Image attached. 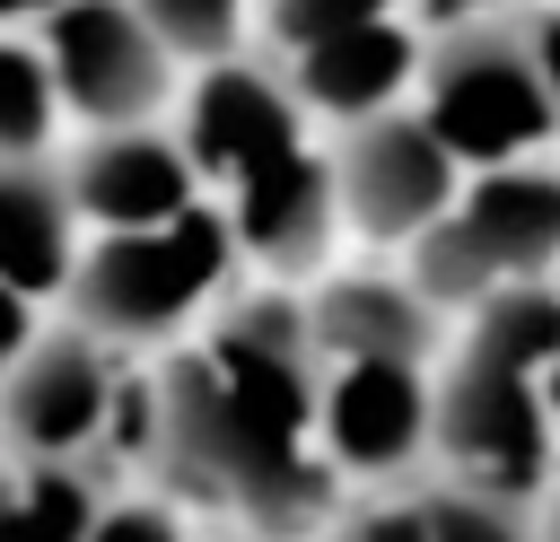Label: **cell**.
<instances>
[{"instance_id":"7","label":"cell","mask_w":560,"mask_h":542,"mask_svg":"<svg viewBox=\"0 0 560 542\" xmlns=\"http://www.w3.org/2000/svg\"><path fill=\"white\" fill-rule=\"evenodd\" d=\"M44 70H52V96L70 122L88 131H131V122H158L166 96H175V52L140 26L131 0H61L44 17Z\"/></svg>"},{"instance_id":"11","label":"cell","mask_w":560,"mask_h":542,"mask_svg":"<svg viewBox=\"0 0 560 542\" xmlns=\"http://www.w3.org/2000/svg\"><path fill=\"white\" fill-rule=\"evenodd\" d=\"M219 219H228V245H236V254H254L271 280H298V271H315V262L332 254V236H341L332 166L298 140V149H280L271 166L236 175Z\"/></svg>"},{"instance_id":"2","label":"cell","mask_w":560,"mask_h":542,"mask_svg":"<svg viewBox=\"0 0 560 542\" xmlns=\"http://www.w3.org/2000/svg\"><path fill=\"white\" fill-rule=\"evenodd\" d=\"M411 114L455 166H525L560 140V87L534 52V17H464L420 35Z\"/></svg>"},{"instance_id":"22","label":"cell","mask_w":560,"mask_h":542,"mask_svg":"<svg viewBox=\"0 0 560 542\" xmlns=\"http://www.w3.org/2000/svg\"><path fill=\"white\" fill-rule=\"evenodd\" d=\"M315 542H420V507H411V490H376L359 507H332Z\"/></svg>"},{"instance_id":"16","label":"cell","mask_w":560,"mask_h":542,"mask_svg":"<svg viewBox=\"0 0 560 542\" xmlns=\"http://www.w3.org/2000/svg\"><path fill=\"white\" fill-rule=\"evenodd\" d=\"M464 350H472V358H490V367L542 376V367L560 358V288H551V280L490 288V297L464 315Z\"/></svg>"},{"instance_id":"4","label":"cell","mask_w":560,"mask_h":542,"mask_svg":"<svg viewBox=\"0 0 560 542\" xmlns=\"http://www.w3.org/2000/svg\"><path fill=\"white\" fill-rule=\"evenodd\" d=\"M228 219L210 201H192L184 219L166 227H131V236H88L61 297H70V323L96 332L105 350L114 341H166L175 323H192L219 280H228Z\"/></svg>"},{"instance_id":"28","label":"cell","mask_w":560,"mask_h":542,"mask_svg":"<svg viewBox=\"0 0 560 542\" xmlns=\"http://www.w3.org/2000/svg\"><path fill=\"white\" fill-rule=\"evenodd\" d=\"M61 0H0V17H52Z\"/></svg>"},{"instance_id":"27","label":"cell","mask_w":560,"mask_h":542,"mask_svg":"<svg viewBox=\"0 0 560 542\" xmlns=\"http://www.w3.org/2000/svg\"><path fill=\"white\" fill-rule=\"evenodd\" d=\"M534 542H560V481L534 498Z\"/></svg>"},{"instance_id":"23","label":"cell","mask_w":560,"mask_h":542,"mask_svg":"<svg viewBox=\"0 0 560 542\" xmlns=\"http://www.w3.org/2000/svg\"><path fill=\"white\" fill-rule=\"evenodd\" d=\"M508 0H394V17H411L420 35H438V26H464V17H499Z\"/></svg>"},{"instance_id":"29","label":"cell","mask_w":560,"mask_h":542,"mask_svg":"<svg viewBox=\"0 0 560 542\" xmlns=\"http://www.w3.org/2000/svg\"><path fill=\"white\" fill-rule=\"evenodd\" d=\"M228 542H262V533H228Z\"/></svg>"},{"instance_id":"1","label":"cell","mask_w":560,"mask_h":542,"mask_svg":"<svg viewBox=\"0 0 560 542\" xmlns=\"http://www.w3.org/2000/svg\"><path fill=\"white\" fill-rule=\"evenodd\" d=\"M158 498L175 507H210L236 533L262 542H306L332 516V472L315 455V437L254 420L201 350H175L149 376V446H140Z\"/></svg>"},{"instance_id":"24","label":"cell","mask_w":560,"mask_h":542,"mask_svg":"<svg viewBox=\"0 0 560 542\" xmlns=\"http://www.w3.org/2000/svg\"><path fill=\"white\" fill-rule=\"evenodd\" d=\"M26 341H35V323H26V297H9V288H0V376L18 367V350H26Z\"/></svg>"},{"instance_id":"26","label":"cell","mask_w":560,"mask_h":542,"mask_svg":"<svg viewBox=\"0 0 560 542\" xmlns=\"http://www.w3.org/2000/svg\"><path fill=\"white\" fill-rule=\"evenodd\" d=\"M0 542H18V463L0 455Z\"/></svg>"},{"instance_id":"20","label":"cell","mask_w":560,"mask_h":542,"mask_svg":"<svg viewBox=\"0 0 560 542\" xmlns=\"http://www.w3.org/2000/svg\"><path fill=\"white\" fill-rule=\"evenodd\" d=\"M368 17H394V0H254V26L271 44V61H289V52L324 44V35H350Z\"/></svg>"},{"instance_id":"5","label":"cell","mask_w":560,"mask_h":542,"mask_svg":"<svg viewBox=\"0 0 560 542\" xmlns=\"http://www.w3.org/2000/svg\"><path fill=\"white\" fill-rule=\"evenodd\" d=\"M429 463H438V481H464V490L542 498L551 472H560V455H551L534 376L490 367L472 350L446 376H429Z\"/></svg>"},{"instance_id":"25","label":"cell","mask_w":560,"mask_h":542,"mask_svg":"<svg viewBox=\"0 0 560 542\" xmlns=\"http://www.w3.org/2000/svg\"><path fill=\"white\" fill-rule=\"evenodd\" d=\"M534 393H542V428H551V455H560V358L534 376Z\"/></svg>"},{"instance_id":"3","label":"cell","mask_w":560,"mask_h":542,"mask_svg":"<svg viewBox=\"0 0 560 542\" xmlns=\"http://www.w3.org/2000/svg\"><path fill=\"white\" fill-rule=\"evenodd\" d=\"M402 254H411L402 280L438 315H472L490 288L551 280V262H560V157H525V166H490V175L455 184V201Z\"/></svg>"},{"instance_id":"12","label":"cell","mask_w":560,"mask_h":542,"mask_svg":"<svg viewBox=\"0 0 560 542\" xmlns=\"http://www.w3.org/2000/svg\"><path fill=\"white\" fill-rule=\"evenodd\" d=\"M201 184H236L254 166H271L280 149H298V105L280 87V70L262 61H210L201 87L184 96V140Z\"/></svg>"},{"instance_id":"17","label":"cell","mask_w":560,"mask_h":542,"mask_svg":"<svg viewBox=\"0 0 560 542\" xmlns=\"http://www.w3.org/2000/svg\"><path fill=\"white\" fill-rule=\"evenodd\" d=\"M52 131H61V96L44 52L0 35V157H52Z\"/></svg>"},{"instance_id":"9","label":"cell","mask_w":560,"mask_h":542,"mask_svg":"<svg viewBox=\"0 0 560 542\" xmlns=\"http://www.w3.org/2000/svg\"><path fill=\"white\" fill-rule=\"evenodd\" d=\"M324 166H332V210H341V227L368 236V245H411V236L455 201V184H464V166L420 131L411 105L350 122L341 157H324Z\"/></svg>"},{"instance_id":"18","label":"cell","mask_w":560,"mask_h":542,"mask_svg":"<svg viewBox=\"0 0 560 542\" xmlns=\"http://www.w3.org/2000/svg\"><path fill=\"white\" fill-rule=\"evenodd\" d=\"M411 507H420V542H534V498L429 481V490H411Z\"/></svg>"},{"instance_id":"6","label":"cell","mask_w":560,"mask_h":542,"mask_svg":"<svg viewBox=\"0 0 560 542\" xmlns=\"http://www.w3.org/2000/svg\"><path fill=\"white\" fill-rule=\"evenodd\" d=\"M114 402H122V367L96 332H79V323L35 332L18 350V367L0 376V455L96 472V446L114 437Z\"/></svg>"},{"instance_id":"14","label":"cell","mask_w":560,"mask_h":542,"mask_svg":"<svg viewBox=\"0 0 560 542\" xmlns=\"http://www.w3.org/2000/svg\"><path fill=\"white\" fill-rule=\"evenodd\" d=\"M88 227L70 210L61 157H0V288L9 297H61Z\"/></svg>"},{"instance_id":"8","label":"cell","mask_w":560,"mask_h":542,"mask_svg":"<svg viewBox=\"0 0 560 542\" xmlns=\"http://www.w3.org/2000/svg\"><path fill=\"white\" fill-rule=\"evenodd\" d=\"M315 455L332 481L402 490L429 463V367L420 358H332L315 367Z\"/></svg>"},{"instance_id":"13","label":"cell","mask_w":560,"mask_h":542,"mask_svg":"<svg viewBox=\"0 0 560 542\" xmlns=\"http://www.w3.org/2000/svg\"><path fill=\"white\" fill-rule=\"evenodd\" d=\"M411 70H420V26L411 17H368L350 35H324L306 52L280 61V87L289 105L306 114H332V122H368V114H394L411 96Z\"/></svg>"},{"instance_id":"15","label":"cell","mask_w":560,"mask_h":542,"mask_svg":"<svg viewBox=\"0 0 560 542\" xmlns=\"http://www.w3.org/2000/svg\"><path fill=\"white\" fill-rule=\"evenodd\" d=\"M298 315H306L315 367H332V358H420L429 367V350H438V306L411 280H332Z\"/></svg>"},{"instance_id":"10","label":"cell","mask_w":560,"mask_h":542,"mask_svg":"<svg viewBox=\"0 0 560 542\" xmlns=\"http://www.w3.org/2000/svg\"><path fill=\"white\" fill-rule=\"evenodd\" d=\"M61 184H70V210L88 236H131V227H166L201 201V175L192 157L158 131V122H131V131H88L70 157H61Z\"/></svg>"},{"instance_id":"21","label":"cell","mask_w":560,"mask_h":542,"mask_svg":"<svg viewBox=\"0 0 560 542\" xmlns=\"http://www.w3.org/2000/svg\"><path fill=\"white\" fill-rule=\"evenodd\" d=\"M79 542H192V533H184V507H175V498H158V490H122V498L96 507V525H88Z\"/></svg>"},{"instance_id":"19","label":"cell","mask_w":560,"mask_h":542,"mask_svg":"<svg viewBox=\"0 0 560 542\" xmlns=\"http://www.w3.org/2000/svg\"><path fill=\"white\" fill-rule=\"evenodd\" d=\"M140 9V26L175 52V61H236V44H245V17H254V0H131Z\"/></svg>"}]
</instances>
